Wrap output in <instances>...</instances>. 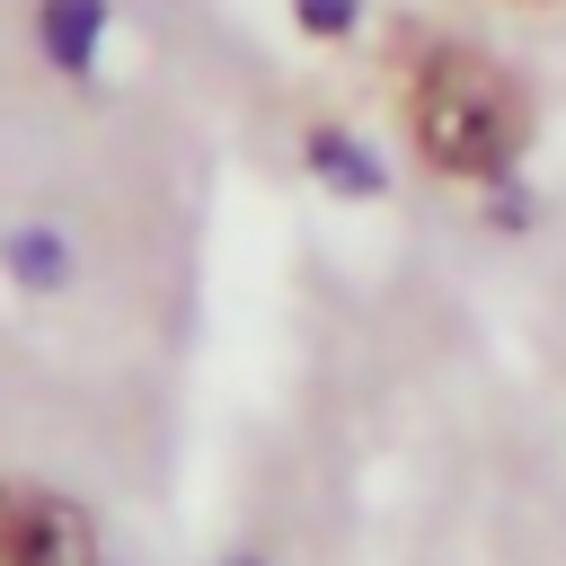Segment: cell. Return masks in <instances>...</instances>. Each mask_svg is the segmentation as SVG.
Returning a JSON list of instances; mask_svg holds the SVG:
<instances>
[{
    "label": "cell",
    "instance_id": "cell-4",
    "mask_svg": "<svg viewBox=\"0 0 566 566\" xmlns=\"http://www.w3.org/2000/svg\"><path fill=\"white\" fill-rule=\"evenodd\" d=\"M310 168H318L327 186H345V195H380V186H389V177L371 168V150H363L354 133H336V124H318V133H310Z\"/></svg>",
    "mask_w": 566,
    "mask_h": 566
},
{
    "label": "cell",
    "instance_id": "cell-5",
    "mask_svg": "<svg viewBox=\"0 0 566 566\" xmlns=\"http://www.w3.org/2000/svg\"><path fill=\"white\" fill-rule=\"evenodd\" d=\"M9 274H18V283H44V292H53V283L71 274V248H62L53 230H35V221H27V230H9Z\"/></svg>",
    "mask_w": 566,
    "mask_h": 566
},
{
    "label": "cell",
    "instance_id": "cell-3",
    "mask_svg": "<svg viewBox=\"0 0 566 566\" xmlns=\"http://www.w3.org/2000/svg\"><path fill=\"white\" fill-rule=\"evenodd\" d=\"M35 44H44L53 71L80 80L97 62V44H106V0H35Z\"/></svg>",
    "mask_w": 566,
    "mask_h": 566
},
{
    "label": "cell",
    "instance_id": "cell-7",
    "mask_svg": "<svg viewBox=\"0 0 566 566\" xmlns=\"http://www.w3.org/2000/svg\"><path fill=\"white\" fill-rule=\"evenodd\" d=\"M239 566H248V557H239Z\"/></svg>",
    "mask_w": 566,
    "mask_h": 566
},
{
    "label": "cell",
    "instance_id": "cell-1",
    "mask_svg": "<svg viewBox=\"0 0 566 566\" xmlns=\"http://www.w3.org/2000/svg\"><path fill=\"white\" fill-rule=\"evenodd\" d=\"M531 142V97L522 80L478 53V44H442L416 71V150L442 177H504Z\"/></svg>",
    "mask_w": 566,
    "mask_h": 566
},
{
    "label": "cell",
    "instance_id": "cell-2",
    "mask_svg": "<svg viewBox=\"0 0 566 566\" xmlns=\"http://www.w3.org/2000/svg\"><path fill=\"white\" fill-rule=\"evenodd\" d=\"M0 566H97V531L71 495L9 486L0 495Z\"/></svg>",
    "mask_w": 566,
    "mask_h": 566
},
{
    "label": "cell",
    "instance_id": "cell-6",
    "mask_svg": "<svg viewBox=\"0 0 566 566\" xmlns=\"http://www.w3.org/2000/svg\"><path fill=\"white\" fill-rule=\"evenodd\" d=\"M292 9H301V27H310V35H345V27L363 18V0H292Z\"/></svg>",
    "mask_w": 566,
    "mask_h": 566
}]
</instances>
